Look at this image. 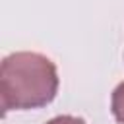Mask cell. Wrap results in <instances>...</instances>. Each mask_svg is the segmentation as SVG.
Wrapping results in <instances>:
<instances>
[{
	"instance_id": "7a4b0ae2",
	"label": "cell",
	"mask_w": 124,
	"mask_h": 124,
	"mask_svg": "<svg viewBox=\"0 0 124 124\" xmlns=\"http://www.w3.org/2000/svg\"><path fill=\"white\" fill-rule=\"evenodd\" d=\"M112 114L120 124H124V81L112 91Z\"/></svg>"
},
{
	"instance_id": "6da1fadb",
	"label": "cell",
	"mask_w": 124,
	"mask_h": 124,
	"mask_svg": "<svg viewBox=\"0 0 124 124\" xmlns=\"http://www.w3.org/2000/svg\"><path fill=\"white\" fill-rule=\"evenodd\" d=\"M58 91V74L50 58L39 52H14L2 60V110H27L48 105Z\"/></svg>"
},
{
	"instance_id": "3957f363",
	"label": "cell",
	"mask_w": 124,
	"mask_h": 124,
	"mask_svg": "<svg viewBox=\"0 0 124 124\" xmlns=\"http://www.w3.org/2000/svg\"><path fill=\"white\" fill-rule=\"evenodd\" d=\"M46 124H85V120H83V118H78V116L64 114V116H56V118L48 120Z\"/></svg>"
}]
</instances>
